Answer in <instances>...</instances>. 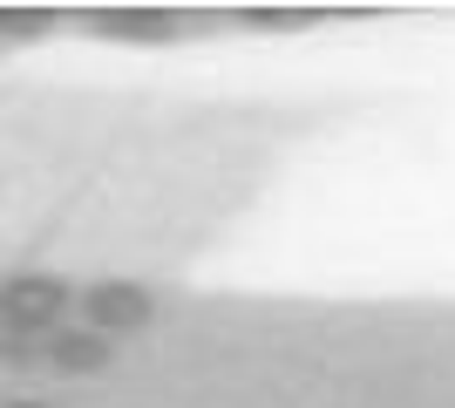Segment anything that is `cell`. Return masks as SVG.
<instances>
[{"mask_svg": "<svg viewBox=\"0 0 455 408\" xmlns=\"http://www.w3.org/2000/svg\"><path fill=\"white\" fill-rule=\"evenodd\" d=\"M68 307H76V292H68V279H55V272H14V279H0V333H7V340L48 348L61 333V313Z\"/></svg>", "mask_w": 455, "mask_h": 408, "instance_id": "obj_1", "label": "cell"}, {"mask_svg": "<svg viewBox=\"0 0 455 408\" xmlns=\"http://www.w3.org/2000/svg\"><path fill=\"white\" fill-rule=\"evenodd\" d=\"M150 320H156V292L136 286V279H95V286L82 292V327H95L102 340L143 333Z\"/></svg>", "mask_w": 455, "mask_h": 408, "instance_id": "obj_2", "label": "cell"}, {"mask_svg": "<svg viewBox=\"0 0 455 408\" xmlns=\"http://www.w3.org/2000/svg\"><path fill=\"white\" fill-rule=\"evenodd\" d=\"M95 35H109V41H177L184 35V14H171V7H95L89 14Z\"/></svg>", "mask_w": 455, "mask_h": 408, "instance_id": "obj_3", "label": "cell"}, {"mask_svg": "<svg viewBox=\"0 0 455 408\" xmlns=\"http://www.w3.org/2000/svg\"><path fill=\"white\" fill-rule=\"evenodd\" d=\"M109 361H116V348L95 327H61L55 340H48V368H55V374H76V381H82V374H102Z\"/></svg>", "mask_w": 455, "mask_h": 408, "instance_id": "obj_4", "label": "cell"}, {"mask_svg": "<svg viewBox=\"0 0 455 408\" xmlns=\"http://www.w3.org/2000/svg\"><path fill=\"white\" fill-rule=\"evenodd\" d=\"M35 354H48V348H35V340H7V333H0V361H7V368H35Z\"/></svg>", "mask_w": 455, "mask_h": 408, "instance_id": "obj_5", "label": "cell"}, {"mask_svg": "<svg viewBox=\"0 0 455 408\" xmlns=\"http://www.w3.org/2000/svg\"><path fill=\"white\" fill-rule=\"evenodd\" d=\"M48 14H0V35H41Z\"/></svg>", "mask_w": 455, "mask_h": 408, "instance_id": "obj_6", "label": "cell"}, {"mask_svg": "<svg viewBox=\"0 0 455 408\" xmlns=\"http://www.w3.org/2000/svg\"><path fill=\"white\" fill-rule=\"evenodd\" d=\"M7 408H48V402H7Z\"/></svg>", "mask_w": 455, "mask_h": 408, "instance_id": "obj_7", "label": "cell"}]
</instances>
